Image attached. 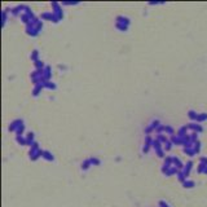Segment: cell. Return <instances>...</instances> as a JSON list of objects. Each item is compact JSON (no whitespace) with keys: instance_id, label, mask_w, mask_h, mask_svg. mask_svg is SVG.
Segmentation results:
<instances>
[{"instance_id":"cell-1","label":"cell","mask_w":207,"mask_h":207,"mask_svg":"<svg viewBox=\"0 0 207 207\" xmlns=\"http://www.w3.org/2000/svg\"><path fill=\"white\" fill-rule=\"evenodd\" d=\"M198 172L199 173H207V159H202L201 160V164L198 167Z\"/></svg>"}]
</instances>
